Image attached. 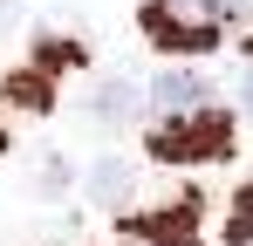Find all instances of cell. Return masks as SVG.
Here are the masks:
<instances>
[{
  "instance_id": "obj_2",
  "label": "cell",
  "mask_w": 253,
  "mask_h": 246,
  "mask_svg": "<svg viewBox=\"0 0 253 246\" xmlns=\"http://www.w3.org/2000/svg\"><path fill=\"white\" fill-rule=\"evenodd\" d=\"M226 151H233V117L212 110V103L178 110V117H165L151 130V158H165V164H212Z\"/></svg>"
},
{
  "instance_id": "obj_8",
  "label": "cell",
  "mask_w": 253,
  "mask_h": 246,
  "mask_svg": "<svg viewBox=\"0 0 253 246\" xmlns=\"http://www.w3.org/2000/svg\"><path fill=\"white\" fill-rule=\"evenodd\" d=\"M226 240H233V246H247V240H253V192H247V199H233V219H226Z\"/></svg>"
},
{
  "instance_id": "obj_7",
  "label": "cell",
  "mask_w": 253,
  "mask_h": 246,
  "mask_svg": "<svg viewBox=\"0 0 253 246\" xmlns=\"http://www.w3.org/2000/svg\"><path fill=\"white\" fill-rule=\"evenodd\" d=\"M7 96H14L21 110H48V69H21V76L7 82Z\"/></svg>"
},
{
  "instance_id": "obj_4",
  "label": "cell",
  "mask_w": 253,
  "mask_h": 246,
  "mask_svg": "<svg viewBox=\"0 0 253 246\" xmlns=\"http://www.w3.org/2000/svg\"><path fill=\"white\" fill-rule=\"evenodd\" d=\"M144 233H151V246H185L192 240V199H178V205H165L158 219H144Z\"/></svg>"
},
{
  "instance_id": "obj_12",
  "label": "cell",
  "mask_w": 253,
  "mask_h": 246,
  "mask_svg": "<svg viewBox=\"0 0 253 246\" xmlns=\"http://www.w3.org/2000/svg\"><path fill=\"white\" fill-rule=\"evenodd\" d=\"M0 144H7V137H0Z\"/></svg>"
},
{
  "instance_id": "obj_11",
  "label": "cell",
  "mask_w": 253,
  "mask_h": 246,
  "mask_svg": "<svg viewBox=\"0 0 253 246\" xmlns=\"http://www.w3.org/2000/svg\"><path fill=\"white\" fill-rule=\"evenodd\" d=\"M247 55H253V41H247Z\"/></svg>"
},
{
  "instance_id": "obj_5",
  "label": "cell",
  "mask_w": 253,
  "mask_h": 246,
  "mask_svg": "<svg viewBox=\"0 0 253 246\" xmlns=\"http://www.w3.org/2000/svg\"><path fill=\"white\" fill-rule=\"evenodd\" d=\"M130 110H137V89L130 82H103L96 89V123H130Z\"/></svg>"
},
{
  "instance_id": "obj_10",
  "label": "cell",
  "mask_w": 253,
  "mask_h": 246,
  "mask_svg": "<svg viewBox=\"0 0 253 246\" xmlns=\"http://www.w3.org/2000/svg\"><path fill=\"white\" fill-rule=\"evenodd\" d=\"M14 7H21V0H0V28H7V21H14Z\"/></svg>"
},
{
  "instance_id": "obj_3",
  "label": "cell",
  "mask_w": 253,
  "mask_h": 246,
  "mask_svg": "<svg viewBox=\"0 0 253 246\" xmlns=\"http://www.w3.org/2000/svg\"><path fill=\"white\" fill-rule=\"evenodd\" d=\"M151 96H158V110H165V117H178V110H199L212 89H206L199 69H165V76L151 82Z\"/></svg>"
},
{
  "instance_id": "obj_6",
  "label": "cell",
  "mask_w": 253,
  "mask_h": 246,
  "mask_svg": "<svg viewBox=\"0 0 253 246\" xmlns=\"http://www.w3.org/2000/svg\"><path fill=\"white\" fill-rule=\"evenodd\" d=\"M89 192H96L103 205H124V199H130V171H124L117 158H110V164H96V178H89Z\"/></svg>"
},
{
  "instance_id": "obj_1",
  "label": "cell",
  "mask_w": 253,
  "mask_h": 246,
  "mask_svg": "<svg viewBox=\"0 0 253 246\" xmlns=\"http://www.w3.org/2000/svg\"><path fill=\"white\" fill-rule=\"evenodd\" d=\"M240 21V0H151L144 7V35L171 55H206L219 35Z\"/></svg>"
},
{
  "instance_id": "obj_9",
  "label": "cell",
  "mask_w": 253,
  "mask_h": 246,
  "mask_svg": "<svg viewBox=\"0 0 253 246\" xmlns=\"http://www.w3.org/2000/svg\"><path fill=\"white\" fill-rule=\"evenodd\" d=\"M240 103H247V117H253V69L240 76Z\"/></svg>"
}]
</instances>
